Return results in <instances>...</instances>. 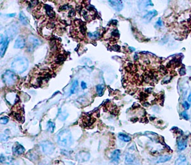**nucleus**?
<instances>
[{
    "mask_svg": "<svg viewBox=\"0 0 191 165\" xmlns=\"http://www.w3.org/2000/svg\"><path fill=\"white\" fill-rule=\"evenodd\" d=\"M29 62L26 58L20 57L16 58L11 64V68L15 72L22 74L26 71L28 68Z\"/></svg>",
    "mask_w": 191,
    "mask_h": 165,
    "instance_id": "obj_1",
    "label": "nucleus"
},
{
    "mask_svg": "<svg viewBox=\"0 0 191 165\" xmlns=\"http://www.w3.org/2000/svg\"><path fill=\"white\" fill-rule=\"evenodd\" d=\"M57 143L64 147H69L73 144L71 133L69 130H63L57 135Z\"/></svg>",
    "mask_w": 191,
    "mask_h": 165,
    "instance_id": "obj_2",
    "label": "nucleus"
},
{
    "mask_svg": "<svg viewBox=\"0 0 191 165\" xmlns=\"http://www.w3.org/2000/svg\"><path fill=\"white\" fill-rule=\"evenodd\" d=\"M2 79L3 82L8 87H11L14 85L17 80V77L15 73L12 71H6L3 74Z\"/></svg>",
    "mask_w": 191,
    "mask_h": 165,
    "instance_id": "obj_3",
    "label": "nucleus"
},
{
    "mask_svg": "<svg viewBox=\"0 0 191 165\" xmlns=\"http://www.w3.org/2000/svg\"><path fill=\"white\" fill-rule=\"evenodd\" d=\"M40 147L43 153L46 154H51L55 149L54 144L49 141H43L41 142Z\"/></svg>",
    "mask_w": 191,
    "mask_h": 165,
    "instance_id": "obj_4",
    "label": "nucleus"
},
{
    "mask_svg": "<svg viewBox=\"0 0 191 165\" xmlns=\"http://www.w3.org/2000/svg\"><path fill=\"white\" fill-rule=\"evenodd\" d=\"M9 43V39L8 37L6 36V37L3 36V35H1V52H0V55L1 57H3V55L7 49L8 44Z\"/></svg>",
    "mask_w": 191,
    "mask_h": 165,
    "instance_id": "obj_5",
    "label": "nucleus"
},
{
    "mask_svg": "<svg viewBox=\"0 0 191 165\" xmlns=\"http://www.w3.org/2000/svg\"><path fill=\"white\" fill-rule=\"evenodd\" d=\"M108 3H110V5L111 7L115 10L117 12L122 10L123 8V3L122 1L113 0V1H108Z\"/></svg>",
    "mask_w": 191,
    "mask_h": 165,
    "instance_id": "obj_6",
    "label": "nucleus"
},
{
    "mask_svg": "<svg viewBox=\"0 0 191 165\" xmlns=\"http://www.w3.org/2000/svg\"><path fill=\"white\" fill-rule=\"evenodd\" d=\"M25 151V149L23 146L21 145L19 143H16L15 145L13 147V152L15 155H22Z\"/></svg>",
    "mask_w": 191,
    "mask_h": 165,
    "instance_id": "obj_7",
    "label": "nucleus"
},
{
    "mask_svg": "<svg viewBox=\"0 0 191 165\" xmlns=\"http://www.w3.org/2000/svg\"><path fill=\"white\" fill-rule=\"evenodd\" d=\"M120 156V151L119 149L115 150L111 155V160L113 163L117 164L119 163Z\"/></svg>",
    "mask_w": 191,
    "mask_h": 165,
    "instance_id": "obj_8",
    "label": "nucleus"
},
{
    "mask_svg": "<svg viewBox=\"0 0 191 165\" xmlns=\"http://www.w3.org/2000/svg\"><path fill=\"white\" fill-rule=\"evenodd\" d=\"M25 45V40L22 37L19 36L15 40V42L14 44V48H23Z\"/></svg>",
    "mask_w": 191,
    "mask_h": 165,
    "instance_id": "obj_9",
    "label": "nucleus"
},
{
    "mask_svg": "<svg viewBox=\"0 0 191 165\" xmlns=\"http://www.w3.org/2000/svg\"><path fill=\"white\" fill-rule=\"evenodd\" d=\"M175 165H188L186 157L183 155H180L175 161Z\"/></svg>",
    "mask_w": 191,
    "mask_h": 165,
    "instance_id": "obj_10",
    "label": "nucleus"
},
{
    "mask_svg": "<svg viewBox=\"0 0 191 165\" xmlns=\"http://www.w3.org/2000/svg\"><path fill=\"white\" fill-rule=\"evenodd\" d=\"M187 140L183 138H180L177 142V148L179 151H183L187 147Z\"/></svg>",
    "mask_w": 191,
    "mask_h": 165,
    "instance_id": "obj_11",
    "label": "nucleus"
},
{
    "mask_svg": "<svg viewBox=\"0 0 191 165\" xmlns=\"http://www.w3.org/2000/svg\"><path fill=\"white\" fill-rule=\"evenodd\" d=\"M157 15V12L154 10L148 12L147 14H146L144 17H143V18H144L146 20H147L148 22V21H150L151 19L154 18V17H155Z\"/></svg>",
    "mask_w": 191,
    "mask_h": 165,
    "instance_id": "obj_12",
    "label": "nucleus"
},
{
    "mask_svg": "<svg viewBox=\"0 0 191 165\" xmlns=\"http://www.w3.org/2000/svg\"><path fill=\"white\" fill-rule=\"evenodd\" d=\"M78 159L80 160V161H86L89 160V158H90V155H89V154L87 153V152H81L78 154Z\"/></svg>",
    "mask_w": 191,
    "mask_h": 165,
    "instance_id": "obj_13",
    "label": "nucleus"
},
{
    "mask_svg": "<svg viewBox=\"0 0 191 165\" xmlns=\"http://www.w3.org/2000/svg\"><path fill=\"white\" fill-rule=\"evenodd\" d=\"M171 159V155H164L160 156L157 160V163H165L167 162L169 160H170Z\"/></svg>",
    "mask_w": 191,
    "mask_h": 165,
    "instance_id": "obj_14",
    "label": "nucleus"
},
{
    "mask_svg": "<svg viewBox=\"0 0 191 165\" xmlns=\"http://www.w3.org/2000/svg\"><path fill=\"white\" fill-rule=\"evenodd\" d=\"M29 41H30V43H31V44H32V46L33 48L36 47L40 44L39 40L32 36L29 37Z\"/></svg>",
    "mask_w": 191,
    "mask_h": 165,
    "instance_id": "obj_15",
    "label": "nucleus"
},
{
    "mask_svg": "<svg viewBox=\"0 0 191 165\" xmlns=\"http://www.w3.org/2000/svg\"><path fill=\"white\" fill-rule=\"evenodd\" d=\"M118 137H119V138L121 140L125 142H129L131 141V138L130 136L124 134V133H119V134L118 135Z\"/></svg>",
    "mask_w": 191,
    "mask_h": 165,
    "instance_id": "obj_16",
    "label": "nucleus"
},
{
    "mask_svg": "<svg viewBox=\"0 0 191 165\" xmlns=\"http://www.w3.org/2000/svg\"><path fill=\"white\" fill-rule=\"evenodd\" d=\"M45 9H46V12H47V14L50 17L53 18L55 16V13H54L52 8L51 6L49 5H46L45 6Z\"/></svg>",
    "mask_w": 191,
    "mask_h": 165,
    "instance_id": "obj_17",
    "label": "nucleus"
},
{
    "mask_svg": "<svg viewBox=\"0 0 191 165\" xmlns=\"http://www.w3.org/2000/svg\"><path fill=\"white\" fill-rule=\"evenodd\" d=\"M4 163L5 165H17V163H16L14 159L12 157L6 158V160Z\"/></svg>",
    "mask_w": 191,
    "mask_h": 165,
    "instance_id": "obj_18",
    "label": "nucleus"
},
{
    "mask_svg": "<svg viewBox=\"0 0 191 165\" xmlns=\"http://www.w3.org/2000/svg\"><path fill=\"white\" fill-rule=\"evenodd\" d=\"M135 156L133 155L130 154H127L126 155V159H125V161L126 164H131L133 163L134 161H135Z\"/></svg>",
    "mask_w": 191,
    "mask_h": 165,
    "instance_id": "obj_19",
    "label": "nucleus"
},
{
    "mask_svg": "<svg viewBox=\"0 0 191 165\" xmlns=\"http://www.w3.org/2000/svg\"><path fill=\"white\" fill-rule=\"evenodd\" d=\"M19 19H20L21 22H22V24H24V25H27L28 24V22H27V17H25V15L24 14L23 12H21L20 13V15H19Z\"/></svg>",
    "mask_w": 191,
    "mask_h": 165,
    "instance_id": "obj_20",
    "label": "nucleus"
},
{
    "mask_svg": "<svg viewBox=\"0 0 191 165\" xmlns=\"http://www.w3.org/2000/svg\"><path fill=\"white\" fill-rule=\"evenodd\" d=\"M54 128H55V124L49 121L47 123V130L51 133H53Z\"/></svg>",
    "mask_w": 191,
    "mask_h": 165,
    "instance_id": "obj_21",
    "label": "nucleus"
},
{
    "mask_svg": "<svg viewBox=\"0 0 191 165\" xmlns=\"http://www.w3.org/2000/svg\"><path fill=\"white\" fill-rule=\"evenodd\" d=\"M77 87H78V81L75 80L74 82H73L71 89H70V94L75 93V90H76V88H77Z\"/></svg>",
    "mask_w": 191,
    "mask_h": 165,
    "instance_id": "obj_22",
    "label": "nucleus"
},
{
    "mask_svg": "<svg viewBox=\"0 0 191 165\" xmlns=\"http://www.w3.org/2000/svg\"><path fill=\"white\" fill-rule=\"evenodd\" d=\"M103 90H104V87L101 85H99L96 87V90L97 93L99 96H102L103 94Z\"/></svg>",
    "mask_w": 191,
    "mask_h": 165,
    "instance_id": "obj_23",
    "label": "nucleus"
},
{
    "mask_svg": "<svg viewBox=\"0 0 191 165\" xmlns=\"http://www.w3.org/2000/svg\"><path fill=\"white\" fill-rule=\"evenodd\" d=\"M88 36L89 38H91V39L95 40L99 37V33L98 32H95V33H88Z\"/></svg>",
    "mask_w": 191,
    "mask_h": 165,
    "instance_id": "obj_24",
    "label": "nucleus"
},
{
    "mask_svg": "<svg viewBox=\"0 0 191 165\" xmlns=\"http://www.w3.org/2000/svg\"><path fill=\"white\" fill-rule=\"evenodd\" d=\"M68 116V114L67 113L61 112L59 115V119H60L61 121H64V120H65L67 118Z\"/></svg>",
    "mask_w": 191,
    "mask_h": 165,
    "instance_id": "obj_25",
    "label": "nucleus"
},
{
    "mask_svg": "<svg viewBox=\"0 0 191 165\" xmlns=\"http://www.w3.org/2000/svg\"><path fill=\"white\" fill-rule=\"evenodd\" d=\"M182 106H183V107L185 109H186V110H188V109H189V108H190V105L189 104V102H187V101H184V102H183V104H182Z\"/></svg>",
    "mask_w": 191,
    "mask_h": 165,
    "instance_id": "obj_26",
    "label": "nucleus"
},
{
    "mask_svg": "<svg viewBox=\"0 0 191 165\" xmlns=\"http://www.w3.org/2000/svg\"><path fill=\"white\" fill-rule=\"evenodd\" d=\"M8 122V118L6 117H3L1 118V123L2 125H5Z\"/></svg>",
    "mask_w": 191,
    "mask_h": 165,
    "instance_id": "obj_27",
    "label": "nucleus"
},
{
    "mask_svg": "<svg viewBox=\"0 0 191 165\" xmlns=\"http://www.w3.org/2000/svg\"><path fill=\"white\" fill-rule=\"evenodd\" d=\"M181 116L185 119H186V120L189 119V116H188V114H187L186 111H183V112H181Z\"/></svg>",
    "mask_w": 191,
    "mask_h": 165,
    "instance_id": "obj_28",
    "label": "nucleus"
},
{
    "mask_svg": "<svg viewBox=\"0 0 191 165\" xmlns=\"http://www.w3.org/2000/svg\"><path fill=\"white\" fill-rule=\"evenodd\" d=\"M156 25H157L159 27H162V25H163V23H162V21L161 18H159V20L156 22Z\"/></svg>",
    "mask_w": 191,
    "mask_h": 165,
    "instance_id": "obj_29",
    "label": "nucleus"
},
{
    "mask_svg": "<svg viewBox=\"0 0 191 165\" xmlns=\"http://www.w3.org/2000/svg\"><path fill=\"white\" fill-rule=\"evenodd\" d=\"M179 73H180V74L181 76L184 75L185 74H186V69H185L184 68H181V69H180Z\"/></svg>",
    "mask_w": 191,
    "mask_h": 165,
    "instance_id": "obj_30",
    "label": "nucleus"
},
{
    "mask_svg": "<svg viewBox=\"0 0 191 165\" xmlns=\"http://www.w3.org/2000/svg\"><path fill=\"white\" fill-rule=\"evenodd\" d=\"M8 138V136H6L5 135H2L1 136V139L3 141H6V140H7Z\"/></svg>",
    "mask_w": 191,
    "mask_h": 165,
    "instance_id": "obj_31",
    "label": "nucleus"
},
{
    "mask_svg": "<svg viewBox=\"0 0 191 165\" xmlns=\"http://www.w3.org/2000/svg\"><path fill=\"white\" fill-rule=\"evenodd\" d=\"M75 14V10L73 9L71 10H70V12H69V16H70V17H72V16H74Z\"/></svg>",
    "mask_w": 191,
    "mask_h": 165,
    "instance_id": "obj_32",
    "label": "nucleus"
},
{
    "mask_svg": "<svg viewBox=\"0 0 191 165\" xmlns=\"http://www.w3.org/2000/svg\"><path fill=\"white\" fill-rule=\"evenodd\" d=\"M6 160V157L3 155V154H1V163H4Z\"/></svg>",
    "mask_w": 191,
    "mask_h": 165,
    "instance_id": "obj_33",
    "label": "nucleus"
},
{
    "mask_svg": "<svg viewBox=\"0 0 191 165\" xmlns=\"http://www.w3.org/2000/svg\"><path fill=\"white\" fill-rule=\"evenodd\" d=\"M81 87H82V89L87 88V85H86V83H85V82H84V81H82L81 82Z\"/></svg>",
    "mask_w": 191,
    "mask_h": 165,
    "instance_id": "obj_34",
    "label": "nucleus"
},
{
    "mask_svg": "<svg viewBox=\"0 0 191 165\" xmlns=\"http://www.w3.org/2000/svg\"><path fill=\"white\" fill-rule=\"evenodd\" d=\"M187 100L189 102H191V93L189 94V97H188V98H187Z\"/></svg>",
    "mask_w": 191,
    "mask_h": 165,
    "instance_id": "obj_35",
    "label": "nucleus"
},
{
    "mask_svg": "<svg viewBox=\"0 0 191 165\" xmlns=\"http://www.w3.org/2000/svg\"><path fill=\"white\" fill-rule=\"evenodd\" d=\"M15 15V14H8V15H7L8 17H14Z\"/></svg>",
    "mask_w": 191,
    "mask_h": 165,
    "instance_id": "obj_36",
    "label": "nucleus"
},
{
    "mask_svg": "<svg viewBox=\"0 0 191 165\" xmlns=\"http://www.w3.org/2000/svg\"><path fill=\"white\" fill-rule=\"evenodd\" d=\"M190 165H191V164H190Z\"/></svg>",
    "mask_w": 191,
    "mask_h": 165,
    "instance_id": "obj_37",
    "label": "nucleus"
}]
</instances>
